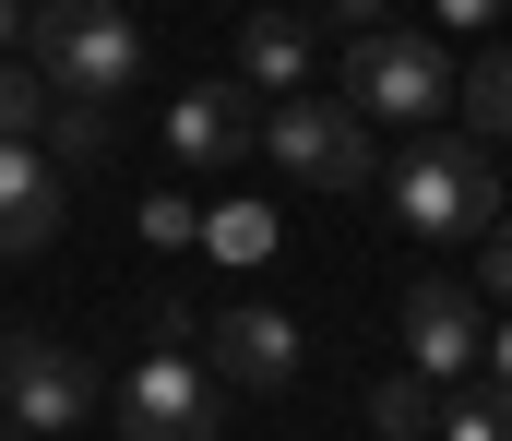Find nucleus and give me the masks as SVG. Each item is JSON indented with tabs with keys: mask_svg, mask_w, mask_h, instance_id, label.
<instances>
[{
	"mask_svg": "<svg viewBox=\"0 0 512 441\" xmlns=\"http://www.w3.org/2000/svg\"><path fill=\"white\" fill-rule=\"evenodd\" d=\"M48 239H60V167L36 144H0V263L48 251Z\"/></svg>",
	"mask_w": 512,
	"mask_h": 441,
	"instance_id": "obj_10",
	"label": "nucleus"
},
{
	"mask_svg": "<svg viewBox=\"0 0 512 441\" xmlns=\"http://www.w3.org/2000/svg\"><path fill=\"white\" fill-rule=\"evenodd\" d=\"M477 287H489V298H501V310H512V215H501V227H489V251H477Z\"/></svg>",
	"mask_w": 512,
	"mask_h": 441,
	"instance_id": "obj_18",
	"label": "nucleus"
},
{
	"mask_svg": "<svg viewBox=\"0 0 512 441\" xmlns=\"http://www.w3.org/2000/svg\"><path fill=\"white\" fill-rule=\"evenodd\" d=\"M322 12H334L346 36H370V24H382V0H322Z\"/></svg>",
	"mask_w": 512,
	"mask_h": 441,
	"instance_id": "obj_20",
	"label": "nucleus"
},
{
	"mask_svg": "<svg viewBox=\"0 0 512 441\" xmlns=\"http://www.w3.org/2000/svg\"><path fill=\"white\" fill-rule=\"evenodd\" d=\"M36 132H48L36 155L72 179V167H96V155L120 144V108H108V96H48V120H36Z\"/></svg>",
	"mask_w": 512,
	"mask_h": 441,
	"instance_id": "obj_12",
	"label": "nucleus"
},
{
	"mask_svg": "<svg viewBox=\"0 0 512 441\" xmlns=\"http://www.w3.org/2000/svg\"><path fill=\"white\" fill-rule=\"evenodd\" d=\"M262 155H274L286 179H310V191H370V179H382L370 120H358L346 96H286V108L262 120Z\"/></svg>",
	"mask_w": 512,
	"mask_h": 441,
	"instance_id": "obj_3",
	"label": "nucleus"
},
{
	"mask_svg": "<svg viewBox=\"0 0 512 441\" xmlns=\"http://www.w3.org/2000/svg\"><path fill=\"white\" fill-rule=\"evenodd\" d=\"M477 346H489L477 287H453V275H417L405 287V370L417 382H477Z\"/></svg>",
	"mask_w": 512,
	"mask_h": 441,
	"instance_id": "obj_7",
	"label": "nucleus"
},
{
	"mask_svg": "<svg viewBox=\"0 0 512 441\" xmlns=\"http://www.w3.org/2000/svg\"><path fill=\"white\" fill-rule=\"evenodd\" d=\"M0 441H36V430H12V418H0Z\"/></svg>",
	"mask_w": 512,
	"mask_h": 441,
	"instance_id": "obj_23",
	"label": "nucleus"
},
{
	"mask_svg": "<svg viewBox=\"0 0 512 441\" xmlns=\"http://www.w3.org/2000/svg\"><path fill=\"white\" fill-rule=\"evenodd\" d=\"M453 108H465V144H512V48H489L477 72H453Z\"/></svg>",
	"mask_w": 512,
	"mask_h": 441,
	"instance_id": "obj_13",
	"label": "nucleus"
},
{
	"mask_svg": "<svg viewBox=\"0 0 512 441\" xmlns=\"http://www.w3.org/2000/svg\"><path fill=\"white\" fill-rule=\"evenodd\" d=\"M370 430H382V441H429V430H441V382H417V370L370 382Z\"/></svg>",
	"mask_w": 512,
	"mask_h": 441,
	"instance_id": "obj_14",
	"label": "nucleus"
},
{
	"mask_svg": "<svg viewBox=\"0 0 512 441\" xmlns=\"http://www.w3.org/2000/svg\"><path fill=\"white\" fill-rule=\"evenodd\" d=\"M239 84H251V96H298V84H310V24H298V12H251V24H239Z\"/></svg>",
	"mask_w": 512,
	"mask_h": 441,
	"instance_id": "obj_11",
	"label": "nucleus"
},
{
	"mask_svg": "<svg viewBox=\"0 0 512 441\" xmlns=\"http://www.w3.org/2000/svg\"><path fill=\"white\" fill-rule=\"evenodd\" d=\"M382 203L417 227V239H489V227H501L489 144H465V132H429V144H405V167L382 179Z\"/></svg>",
	"mask_w": 512,
	"mask_h": 441,
	"instance_id": "obj_2",
	"label": "nucleus"
},
{
	"mask_svg": "<svg viewBox=\"0 0 512 441\" xmlns=\"http://www.w3.org/2000/svg\"><path fill=\"white\" fill-rule=\"evenodd\" d=\"M12 36H24V0H0V60H12Z\"/></svg>",
	"mask_w": 512,
	"mask_h": 441,
	"instance_id": "obj_22",
	"label": "nucleus"
},
{
	"mask_svg": "<svg viewBox=\"0 0 512 441\" xmlns=\"http://www.w3.org/2000/svg\"><path fill=\"white\" fill-rule=\"evenodd\" d=\"M24 60L48 96H108L120 108L131 72H143V24L120 0H24Z\"/></svg>",
	"mask_w": 512,
	"mask_h": 441,
	"instance_id": "obj_1",
	"label": "nucleus"
},
{
	"mask_svg": "<svg viewBox=\"0 0 512 441\" xmlns=\"http://www.w3.org/2000/svg\"><path fill=\"white\" fill-rule=\"evenodd\" d=\"M477 358H489V382H501V394H512V322H501V334H489V346H477Z\"/></svg>",
	"mask_w": 512,
	"mask_h": 441,
	"instance_id": "obj_21",
	"label": "nucleus"
},
{
	"mask_svg": "<svg viewBox=\"0 0 512 441\" xmlns=\"http://www.w3.org/2000/svg\"><path fill=\"white\" fill-rule=\"evenodd\" d=\"M108 418H120V441H215V418H227V382H215V370H191L179 346H155L120 394H108Z\"/></svg>",
	"mask_w": 512,
	"mask_h": 441,
	"instance_id": "obj_5",
	"label": "nucleus"
},
{
	"mask_svg": "<svg viewBox=\"0 0 512 441\" xmlns=\"http://www.w3.org/2000/svg\"><path fill=\"white\" fill-rule=\"evenodd\" d=\"M36 120H48V84H36V60H0V144H36Z\"/></svg>",
	"mask_w": 512,
	"mask_h": 441,
	"instance_id": "obj_16",
	"label": "nucleus"
},
{
	"mask_svg": "<svg viewBox=\"0 0 512 441\" xmlns=\"http://www.w3.org/2000/svg\"><path fill=\"white\" fill-rule=\"evenodd\" d=\"M215 382L227 394H286L298 382V322L262 310V298H227L215 310Z\"/></svg>",
	"mask_w": 512,
	"mask_h": 441,
	"instance_id": "obj_8",
	"label": "nucleus"
},
{
	"mask_svg": "<svg viewBox=\"0 0 512 441\" xmlns=\"http://www.w3.org/2000/svg\"><path fill=\"white\" fill-rule=\"evenodd\" d=\"M0 418L12 430H84L96 418V370L60 346V334H0Z\"/></svg>",
	"mask_w": 512,
	"mask_h": 441,
	"instance_id": "obj_6",
	"label": "nucleus"
},
{
	"mask_svg": "<svg viewBox=\"0 0 512 441\" xmlns=\"http://www.w3.org/2000/svg\"><path fill=\"white\" fill-rule=\"evenodd\" d=\"M203 239H215V263H262V251H274V215H262V203H215Z\"/></svg>",
	"mask_w": 512,
	"mask_h": 441,
	"instance_id": "obj_15",
	"label": "nucleus"
},
{
	"mask_svg": "<svg viewBox=\"0 0 512 441\" xmlns=\"http://www.w3.org/2000/svg\"><path fill=\"white\" fill-rule=\"evenodd\" d=\"M429 12H441V24H453V36H477V24H501L512 0H429Z\"/></svg>",
	"mask_w": 512,
	"mask_h": 441,
	"instance_id": "obj_19",
	"label": "nucleus"
},
{
	"mask_svg": "<svg viewBox=\"0 0 512 441\" xmlns=\"http://www.w3.org/2000/svg\"><path fill=\"white\" fill-rule=\"evenodd\" d=\"M346 108L358 120H441L453 108V60L429 36H405V24H370L346 48Z\"/></svg>",
	"mask_w": 512,
	"mask_h": 441,
	"instance_id": "obj_4",
	"label": "nucleus"
},
{
	"mask_svg": "<svg viewBox=\"0 0 512 441\" xmlns=\"http://www.w3.org/2000/svg\"><path fill=\"white\" fill-rule=\"evenodd\" d=\"M167 144H179V167H239V155H262L251 84H191V96H167Z\"/></svg>",
	"mask_w": 512,
	"mask_h": 441,
	"instance_id": "obj_9",
	"label": "nucleus"
},
{
	"mask_svg": "<svg viewBox=\"0 0 512 441\" xmlns=\"http://www.w3.org/2000/svg\"><path fill=\"white\" fill-rule=\"evenodd\" d=\"M441 441H512V394H441Z\"/></svg>",
	"mask_w": 512,
	"mask_h": 441,
	"instance_id": "obj_17",
	"label": "nucleus"
}]
</instances>
